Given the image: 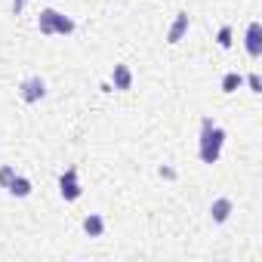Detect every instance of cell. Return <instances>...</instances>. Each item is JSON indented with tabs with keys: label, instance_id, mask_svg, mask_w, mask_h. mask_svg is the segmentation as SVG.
Masks as SVG:
<instances>
[{
	"label": "cell",
	"instance_id": "obj_1",
	"mask_svg": "<svg viewBox=\"0 0 262 262\" xmlns=\"http://www.w3.org/2000/svg\"><path fill=\"white\" fill-rule=\"evenodd\" d=\"M222 145H225V129L216 126L210 117H204L201 120V148H198L201 161L204 164H216L219 155H222Z\"/></svg>",
	"mask_w": 262,
	"mask_h": 262
},
{
	"label": "cell",
	"instance_id": "obj_2",
	"mask_svg": "<svg viewBox=\"0 0 262 262\" xmlns=\"http://www.w3.org/2000/svg\"><path fill=\"white\" fill-rule=\"evenodd\" d=\"M37 28H40V34L43 37H53V34H74V22L68 19V16H62V13H56V10H40V19H37Z\"/></svg>",
	"mask_w": 262,
	"mask_h": 262
},
{
	"label": "cell",
	"instance_id": "obj_3",
	"mask_svg": "<svg viewBox=\"0 0 262 262\" xmlns=\"http://www.w3.org/2000/svg\"><path fill=\"white\" fill-rule=\"evenodd\" d=\"M19 96H22V102H28V105L40 102V99L47 96V83H43V77H37V74L25 77V80L19 83Z\"/></svg>",
	"mask_w": 262,
	"mask_h": 262
},
{
	"label": "cell",
	"instance_id": "obj_4",
	"mask_svg": "<svg viewBox=\"0 0 262 262\" xmlns=\"http://www.w3.org/2000/svg\"><path fill=\"white\" fill-rule=\"evenodd\" d=\"M59 194H62L65 201H77V198L83 194V188H80V182H77V170H74V167H68V170L59 176Z\"/></svg>",
	"mask_w": 262,
	"mask_h": 262
},
{
	"label": "cell",
	"instance_id": "obj_5",
	"mask_svg": "<svg viewBox=\"0 0 262 262\" xmlns=\"http://www.w3.org/2000/svg\"><path fill=\"white\" fill-rule=\"evenodd\" d=\"M247 53H250V59H259L262 56V25L259 22H250L247 25Z\"/></svg>",
	"mask_w": 262,
	"mask_h": 262
},
{
	"label": "cell",
	"instance_id": "obj_6",
	"mask_svg": "<svg viewBox=\"0 0 262 262\" xmlns=\"http://www.w3.org/2000/svg\"><path fill=\"white\" fill-rule=\"evenodd\" d=\"M185 31H188V13H176V22L167 31V43H179L185 37Z\"/></svg>",
	"mask_w": 262,
	"mask_h": 262
},
{
	"label": "cell",
	"instance_id": "obj_7",
	"mask_svg": "<svg viewBox=\"0 0 262 262\" xmlns=\"http://www.w3.org/2000/svg\"><path fill=\"white\" fill-rule=\"evenodd\" d=\"M111 83H114V90H129L133 86V71H129V65H114Z\"/></svg>",
	"mask_w": 262,
	"mask_h": 262
},
{
	"label": "cell",
	"instance_id": "obj_8",
	"mask_svg": "<svg viewBox=\"0 0 262 262\" xmlns=\"http://www.w3.org/2000/svg\"><path fill=\"white\" fill-rule=\"evenodd\" d=\"M210 216H213V222H216V225L228 222V216H231V201H228V198H216V201H213V207H210Z\"/></svg>",
	"mask_w": 262,
	"mask_h": 262
},
{
	"label": "cell",
	"instance_id": "obj_9",
	"mask_svg": "<svg viewBox=\"0 0 262 262\" xmlns=\"http://www.w3.org/2000/svg\"><path fill=\"white\" fill-rule=\"evenodd\" d=\"M83 231H86L90 237H102V234H105V219H102L99 213H90V216L83 219Z\"/></svg>",
	"mask_w": 262,
	"mask_h": 262
},
{
	"label": "cell",
	"instance_id": "obj_10",
	"mask_svg": "<svg viewBox=\"0 0 262 262\" xmlns=\"http://www.w3.org/2000/svg\"><path fill=\"white\" fill-rule=\"evenodd\" d=\"M7 191H10L13 198H28V194H31V182H28L25 176H13V182L7 185Z\"/></svg>",
	"mask_w": 262,
	"mask_h": 262
},
{
	"label": "cell",
	"instance_id": "obj_11",
	"mask_svg": "<svg viewBox=\"0 0 262 262\" xmlns=\"http://www.w3.org/2000/svg\"><path fill=\"white\" fill-rule=\"evenodd\" d=\"M241 83H244V77H241L237 71H228V74L222 77V93H234Z\"/></svg>",
	"mask_w": 262,
	"mask_h": 262
},
{
	"label": "cell",
	"instance_id": "obj_12",
	"mask_svg": "<svg viewBox=\"0 0 262 262\" xmlns=\"http://www.w3.org/2000/svg\"><path fill=\"white\" fill-rule=\"evenodd\" d=\"M216 43H219L222 50H228V47H231V25H222V28H219V34H216Z\"/></svg>",
	"mask_w": 262,
	"mask_h": 262
},
{
	"label": "cell",
	"instance_id": "obj_13",
	"mask_svg": "<svg viewBox=\"0 0 262 262\" xmlns=\"http://www.w3.org/2000/svg\"><path fill=\"white\" fill-rule=\"evenodd\" d=\"M13 176H16V170H13L10 164H7V167H0V185H4V188L13 182Z\"/></svg>",
	"mask_w": 262,
	"mask_h": 262
},
{
	"label": "cell",
	"instance_id": "obj_14",
	"mask_svg": "<svg viewBox=\"0 0 262 262\" xmlns=\"http://www.w3.org/2000/svg\"><path fill=\"white\" fill-rule=\"evenodd\" d=\"M247 83H250V90H253V93H262V80H259V74H250V77H247Z\"/></svg>",
	"mask_w": 262,
	"mask_h": 262
},
{
	"label": "cell",
	"instance_id": "obj_15",
	"mask_svg": "<svg viewBox=\"0 0 262 262\" xmlns=\"http://www.w3.org/2000/svg\"><path fill=\"white\" fill-rule=\"evenodd\" d=\"M25 4H28V0H13V16H19L25 10Z\"/></svg>",
	"mask_w": 262,
	"mask_h": 262
},
{
	"label": "cell",
	"instance_id": "obj_16",
	"mask_svg": "<svg viewBox=\"0 0 262 262\" xmlns=\"http://www.w3.org/2000/svg\"><path fill=\"white\" fill-rule=\"evenodd\" d=\"M161 176H164V179H173V176H176V173H173V170H170V167H161Z\"/></svg>",
	"mask_w": 262,
	"mask_h": 262
}]
</instances>
